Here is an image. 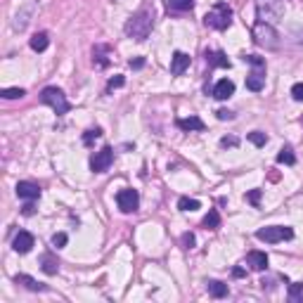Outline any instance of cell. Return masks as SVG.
<instances>
[{
  "instance_id": "obj_1",
  "label": "cell",
  "mask_w": 303,
  "mask_h": 303,
  "mask_svg": "<svg viewBox=\"0 0 303 303\" xmlns=\"http://www.w3.org/2000/svg\"><path fill=\"white\" fill-rule=\"evenodd\" d=\"M154 29V7L152 5H143L133 17L126 22V36L135 38V41H147V36Z\"/></svg>"
},
{
  "instance_id": "obj_2",
  "label": "cell",
  "mask_w": 303,
  "mask_h": 303,
  "mask_svg": "<svg viewBox=\"0 0 303 303\" xmlns=\"http://www.w3.org/2000/svg\"><path fill=\"white\" fill-rule=\"evenodd\" d=\"M241 59L254 67L251 69V74L247 76V88L249 90H254V93L263 90V86H266V59L258 57V55H244Z\"/></svg>"
},
{
  "instance_id": "obj_3",
  "label": "cell",
  "mask_w": 303,
  "mask_h": 303,
  "mask_svg": "<svg viewBox=\"0 0 303 303\" xmlns=\"http://www.w3.org/2000/svg\"><path fill=\"white\" fill-rule=\"evenodd\" d=\"M204 24L209 26V29H216V31H225V29L232 24V10H230L228 3H216L213 10L206 12Z\"/></svg>"
},
{
  "instance_id": "obj_4",
  "label": "cell",
  "mask_w": 303,
  "mask_h": 303,
  "mask_svg": "<svg viewBox=\"0 0 303 303\" xmlns=\"http://www.w3.org/2000/svg\"><path fill=\"white\" fill-rule=\"evenodd\" d=\"M41 102H43V105H48V107H52L57 116H64V114L71 109L67 95H64L59 88H55V86L43 88V93H41Z\"/></svg>"
},
{
  "instance_id": "obj_5",
  "label": "cell",
  "mask_w": 303,
  "mask_h": 303,
  "mask_svg": "<svg viewBox=\"0 0 303 303\" xmlns=\"http://www.w3.org/2000/svg\"><path fill=\"white\" fill-rule=\"evenodd\" d=\"M254 41L260 45V48H268V50L279 48L277 31H275V29L270 26V22H263V19H260L258 24L254 26Z\"/></svg>"
},
{
  "instance_id": "obj_6",
  "label": "cell",
  "mask_w": 303,
  "mask_h": 303,
  "mask_svg": "<svg viewBox=\"0 0 303 303\" xmlns=\"http://www.w3.org/2000/svg\"><path fill=\"white\" fill-rule=\"evenodd\" d=\"M294 237V230L287 228V225H268V228H260L256 232V239L268 241V244H277V241H285Z\"/></svg>"
},
{
  "instance_id": "obj_7",
  "label": "cell",
  "mask_w": 303,
  "mask_h": 303,
  "mask_svg": "<svg viewBox=\"0 0 303 303\" xmlns=\"http://www.w3.org/2000/svg\"><path fill=\"white\" fill-rule=\"evenodd\" d=\"M116 204H118V209L124 211V213H135L137 206H140V194H137V190L126 187V190H121L116 194Z\"/></svg>"
},
{
  "instance_id": "obj_8",
  "label": "cell",
  "mask_w": 303,
  "mask_h": 303,
  "mask_svg": "<svg viewBox=\"0 0 303 303\" xmlns=\"http://www.w3.org/2000/svg\"><path fill=\"white\" fill-rule=\"evenodd\" d=\"M114 161V149L112 147H102L99 152H95L93 159H90V168H93V173H105L109 171Z\"/></svg>"
},
{
  "instance_id": "obj_9",
  "label": "cell",
  "mask_w": 303,
  "mask_h": 303,
  "mask_svg": "<svg viewBox=\"0 0 303 303\" xmlns=\"http://www.w3.org/2000/svg\"><path fill=\"white\" fill-rule=\"evenodd\" d=\"M33 235L31 232H26V230H19L17 232V237H14V241H12V249L17 251V254H29L33 249Z\"/></svg>"
},
{
  "instance_id": "obj_10",
  "label": "cell",
  "mask_w": 303,
  "mask_h": 303,
  "mask_svg": "<svg viewBox=\"0 0 303 303\" xmlns=\"http://www.w3.org/2000/svg\"><path fill=\"white\" fill-rule=\"evenodd\" d=\"M17 197L19 199H26V201H33V199L41 197V187H38L36 183L22 180V183H17Z\"/></svg>"
},
{
  "instance_id": "obj_11",
  "label": "cell",
  "mask_w": 303,
  "mask_h": 303,
  "mask_svg": "<svg viewBox=\"0 0 303 303\" xmlns=\"http://www.w3.org/2000/svg\"><path fill=\"white\" fill-rule=\"evenodd\" d=\"M247 266L251 268V270H268V254L266 251H249Z\"/></svg>"
},
{
  "instance_id": "obj_12",
  "label": "cell",
  "mask_w": 303,
  "mask_h": 303,
  "mask_svg": "<svg viewBox=\"0 0 303 303\" xmlns=\"http://www.w3.org/2000/svg\"><path fill=\"white\" fill-rule=\"evenodd\" d=\"M235 95V83L230 78H223V80H218L216 88H213V97L216 99H228Z\"/></svg>"
},
{
  "instance_id": "obj_13",
  "label": "cell",
  "mask_w": 303,
  "mask_h": 303,
  "mask_svg": "<svg viewBox=\"0 0 303 303\" xmlns=\"http://www.w3.org/2000/svg\"><path fill=\"white\" fill-rule=\"evenodd\" d=\"M187 67H190V55H185V52H175V55L171 57V74L173 76L185 74Z\"/></svg>"
},
{
  "instance_id": "obj_14",
  "label": "cell",
  "mask_w": 303,
  "mask_h": 303,
  "mask_svg": "<svg viewBox=\"0 0 303 303\" xmlns=\"http://www.w3.org/2000/svg\"><path fill=\"white\" fill-rule=\"evenodd\" d=\"M204 57H206V64H209V67H220V69L230 67L228 55H225V52H220V50H206Z\"/></svg>"
},
{
  "instance_id": "obj_15",
  "label": "cell",
  "mask_w": 303,
  "mask_h": 303,
  "mask_svg": "<svg viewBox=\"0 0 303 303\" xmlns=\"http://www.w3.org/2000/svg\"><path fill=\"white\" fill-rule=\"evenodd\" d=\"M175 124H178V128H180V130H185V133H190V130H204V128H206V126H204V121H201L199 116L178 118Z\"/></svg>"
},
{
  "instance_id": "obj_16",
  "label": "cell",
  "mask_w": 303,
  "mask_h": 303,
  "mask_svg": "<svg viewBox=\"0 0 303 303\" xmlns=\"http://www.w3.org/2000/svg\"><path fill=\"white\" fill-rule=\"evenodd\" d=\"M109 48L107 45H95V50H93V64L95 67H99V69H105L107 64H109Z\"/></svg>"
},
{
  "instance_id": "obj_17",
  "label": "cell",
  "mask_w": 303,
  "mask_h": 303,
  "mask_svg": "<svg viewBox=\"0 0 303 303\" xmlns=\"http://www.w3.org/2000/svg\"><path fill=\"white\" fill-rule=\"evenodd\" d=\"M14 282H17V285H22V287H26L29 291H48V287L41 285V282H36V279L29 277V275H17V277H14Z\"/></svg>"
},
{
  "instance_id": "obj_18",
  "label": "cell",
  "mask_w": 303,
  "mask_h": 303,
  "mask_svg": "<svg viewBox=\"0 0 303 303\" xmlns=\"http://www.w3.org/2000/svg\"><path fill=\"white\" fill-rule=\"evenodd\" d=\"M41 268H43L45 275H57V270H59V260H57L52 254H43L41 256Z\"/></svg>"
},
{
  "instance_id": "obj_19",
  "label": "cell",
  "mask_w": 303,
  "mask_h": 303,
  "mask_svg": "<svg viewBox=\"0 0 303 303\" xmlns=\"http://www.w3.org/2000/svg\"><path fill=\"white\" fill-rule=\"evenodd\" d=\"M29 45H31V50H33V52H43V50H48V45H50L48 33H45V31L33 33V36H31V41H29Z\"/></svg>"
},
{
  "instance_id": "obj_20",
  "label": "cell",
  "mask_w": 303,
  "mask_h": 303,
  "mask_svg": "<svg viewBox=\"0 0 303 303\" xmlns=\"http://www.w3.org/2000/svg\"><path fill=\"white\" fill-rule=\"evenodd\" d=\"M206 289H209V294H211L213 298H223V296H228V285L218 282V279H211V282H206Z\"/></svg>"
},
{
  "instance_id": "obj_21",
  "label": "cell",
  "mask_w": 303,
  "mask_h": 303,
  "mask_svg": "<svg viewBox=\"0 0 303 303\" xmlns=\"http://www.w3.org/2000/svg\"><path fill=\"white\" fill-rule=\"evenodd\" d=\"M277 164H285V166H294V164H296V154H294V149H291L289 145L279 149V154H277Z\"/></svg>"
},
{
  "instance_id": "obj_22",
  "label": "cell",
  "mask_w": 303,
  "mask_h": 303,
  "mask_svg": "<svg viewBox=\"0 0 303 303\" xmlns=\"http://www.w3.org/2000/svg\"><path fill=\"white\" fill-rule=\"evenodd\" d=\"M192 7H194V0H168L171 12H190Z\"/></svg>"
},
{
  "instance_id": "obj_23",
  "label": "cell",
  "mask_w": 303,
  "mask_h": 303,
  "mask_svg": "<svg viewBox=\"0 0 303 303\" xmlns=\"http://www.w3.org/2000/svg\"><path fill=\"white\" fill-rule=\"evenodd\" d=\"M201 225H204L206 230H218V228H220V213H218L216 209H211L209 216L201 220Z\"/></svg>"
},
{
  "instance_id": "obj_24",
  "label": "cell",
  "mask_w": 303,
  "mask_h": 303,
  "mask_svg": "<svg viewBox=\"0 0 303 303\" xmlns=\"http://www.w3.org/2000/svg\"><path fill=\"white\" fill-rule=\"evenodd\" d=\"M289 301L303 303V282H294V285H289Z\"/></svg>"
},
{
  "instance_id": "obj_25",
  "label": "cell",
  "mask_w": 303,
  "mask_h": 303,
  "mask_svg": "<svg viewBox=\"0 0 303 303\" xmlns=\"http://www.w3.org/2000/svg\"><path fill=\"white\" fill-rule=\"evenodd\" d=\"M199 199H190V197H180V201H178V209L180 211H197L199 209Z\"/></svg>"
},
{
  "instance_id": "obj_26",
  "label": "cell",
  "mask_w": 303,
  "mask_h": 303,
  "mask_svg": "<svg viewBox=\"0 0 303 303\" xmlns=\"http://www.w3.org/2000/svg\"><path fill=\"white\" fill-rule=\"evenodd\" d=\"M24 95H26L24 88H5L3 90V97L5 99H19V97H24Z\"/></svg>"
},
{
  "instance_id": "obj_27",
  "label": "cell",
  "mask_w": 303,
  "mask_h": 303,
  "mask_svg": "<svg viewBox=\"0 0 303 303\" xmlns=\"http://www.w3.org/2000/svg\"><path fill=\"white\" fill-rule=\"evenodd\" d=\"M249 143H254L256 147H263V145L268 143V135L260 133V130H254V133H249Z\"/></svg>"
},
{
  "instance_id": "obj_28",
  "label": "cell",
  "mask_w": 303,
  "mask_h": 303,
  "mask_svg": "<svg viewBox=\"0 0 303 303\" xmlns=\"http://www.w3.org/2000/svg\"><path fill=\"white\" fill-rule=\"evenodd\" d=\"M99 135H102V130H99V128H90V130H86V135H83V143H86V145H93Z\"/></svg>"
},
{
  "instance_id": "obj_29",
  "label": "cell",
  "mask_w": 303,
  "mask_h": 303,
  "mask_svg": "<svg viewBox=\"0 0 303 303\" xmlns=\"http://www.w3.org/2000/svg\"><path fill=\"white\" fill-rule=\"evenodd\" d=\"M67 239H69V237L64 235V232H57V235H52V247H55V249L67 247Z\"/></svg>"
},
{
  "instance_id": "obj_30",
  "label": "cell",
  "mask_w": 303,
  "mask_h": 303,
  "mask_svg": "<svg viewBox=\"0 0 303 303\" xmlns=\"http://www.w3.org/2000/svg\"><path fill=\"white\" fill-rule=\"evenodd\" d=\"M126 83L124 76H114V78H109V83H107V93H112L114 88H121Z\"/></svg>"
},
{
  "instance_id": "obj_31",
  "label": "cell",
  "mask_w": 303,
  "mask_h": 303,
  "mask_svg": "<svg viewBox=\"0 0 303 303\" xmlns=\"http://www.w3.org/2000/svg\"><path fill=\"white\" fill-rule=\"evenodd\" d=\"M291 97L296 99V102H303V83H294L291 86Z\"/></svg>"
},
{
  "instance_id": "obj_32",
  "label": "cell",
  "mask_w": 303,
  "mask_h": 303,
  "mask_svg": "<svg viewBox=\"0 0 303 303\" xmlns=\"http://www.w3.org/2000/svg\"><path fill=\"white\" fill-rule=\"evenodd\" d=\"M247 201H249L251 206H258V204H260V190H251V192H249V194H247Z\"/></svg>"
},
{
  "instance_id": "obj_33",
  "label": "cell",
  "mask_w": 303,
  "mask_h": 303,
  "mask_svg": "<svg viewBox=\"0 0 303 303\" xmlns=\"http://www.w3.org/2000/svg\"><path fill=\"white\" fill-rule=\"evenodd\" d=\"M194 235H192V232H185V235H183V249H194Z\"/></svg>"
},
{
  "instance_id": "obj_34",
  "label": "cell",
  "mask_w": 303,
  "mask_h": 303,
  "mask_svg": "<svg viewBox=\"0 0 303 303\" xmlns=\"http://www.w3.org/2000/svg\"><path fill=\"white\" fill-rule=\"evenodd\" d=\"M216 116L220 118V121H232V118H235V114H232V112H228V109H218V112H216Z\"/></svg>"
},
{
  "instance_id": "obj_35",
  "label": "cell",
  "mask_w": 303,
  "mask_h": 303,
  "mask_svg": "<svg viewBox=\"0 0 303 303\" xmlns=\"http://www.w3.org/2000/svg\"><path fill=\"white\" fill-rule=\"evenodd\" d=\"M237 145H239L237 137H223V140H220V147H237Z\"/></svg>"
},
{
  "instance_id": "obj_36",
  "label": "cell",
  "mask_w": 303,
  "mask_h": 303,
  "mask_svg": "<svg viewBox=\"0 0 303 303\" xmlns=\"http://www.w3.org/2000/svg\"><path fill=\"white\" fill-rule=\"evenodd\" d=\"M145 67V59L137 57V59H130V69H143Z\"/></svg>"
},
{
  "instance_id": "obj_37",
  "label": "cell",
  "mask_w": 303,
  "mask_h": 303,
  "mask_svg": "<svg viewBox=\"0 0 303 303\" xmlns=\"http://www.w3.org/2000/svg\"><path fill=\"white\" fill-rule=\"evenodd\" d=\"M33 211H36V206H33L31 201H26L24 204V216H33Z\"/></svg>"
},
{
  "instance_id": "obj_38",
  "label": "cell",
  "mask_w": 303,
  "mask_h": 303,
  "mask_svg": "<svg viewBox=\"0 0 303 303\" xmlns=\"http://www.w3.org/2000/svg\"><path fill=\"white\" fill-rule=\"evenodd\" d=\"M232 275H235V277H244V270H241V268H235V270H232Z\"/></svg>"
}]
</instances>
